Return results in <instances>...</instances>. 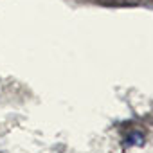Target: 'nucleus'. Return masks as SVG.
<instances>
[{
  "instance_id": "f257e3e1",
  "label": "nucleus",
  "mask_w": 153,
  "mask_h": 153,
  "mask_svg": "<svg viewBox=\"0 0 153 153\" xmlns=\"http://www.w3.org/2000/svg\"><path fill=\"white\" fill-rule=\"evenodd\" d=\"M124 144H126V146H142V144H144V135L139 133V131H133V133H130V135L126 137Z\"/></svg>"
}]
</instances>
